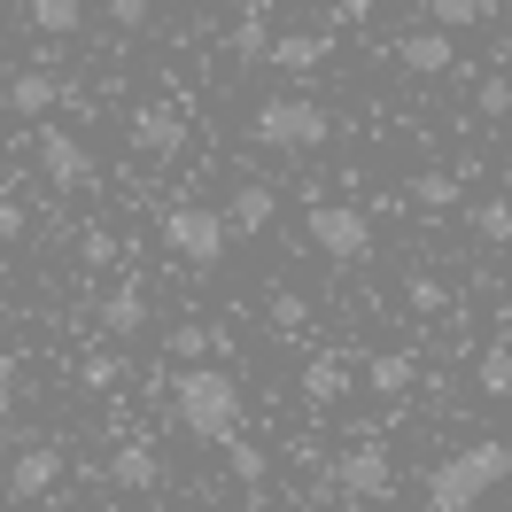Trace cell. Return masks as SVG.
I'll list each match as a JSON object with an SVG mask.
<instances>
[{
    "label": "cell",
    "instance_id": "6da1fadb",
    "mask_svg": "<svg viewBox=\"0 0 512 512\" xmlns=\"http://www.w3.org/2000/svg\"><path fill=\"white\" fill-rule=\"evenodd\" d=\"M171 412H179V427L194 443H233L241 435V381L225 365H187L171 381Z\"/></svg>",
    "mask_w": 512,
    "mask_h": 512
},
{
    "label": "cell",
    "instance_id": "7a4b0ae2",
    "mask_svg": "<svg viewBox=\"0 0 512 512\" xmlns=\"http://www.w3.org/2000/svg\"><path fill=\"white\" fill-rule=\"evenodd\" d=\"M512 474V443H466L443 466H427V512H474Z\"/></svg>",
    "mask_w": 512,
    "mask_h": 512
},
{
    "label": "cell",
    "instance_id": "3957f363",
    "mask_svg": "<svg viewBox=\"0 0 512 512\" xmlns=\"http://www.w3.org/2000/svg\"><path fill=\"white\" fill-rule=\"evenodd\" d=\"M256 140L264 148H280V156H311V148H326V132H334V117H326L311 94H272L256 101Z\"/></svg>",
    "mask_w": 512,
    "mask_h": 512
},
{
    "label": "cell",
    "instance_id": "277c9868",
    "mask_svg": "<svg viewBox=\"0 0 512 512\" xmlns=\"http://www.w3.org/2000/svg\"><path fill=\"white\" fill-rule=\"evenodd\" d=\"M326 481H334L342 497H357V505H381L388 489H396V458H388L381 435H365V443H350L334 466H326Z\"/></svg>",
    "mask_w": 512,
    "mask_h": 512
},
{
    "label": "cell",
    "instance_id": "5b68a950",
    "mask_svg": "<svg viewBox=\"0 0 512 512\" xmlns=\"http://www.w3.org/2000/svg\"><path fill=\"white\" fill-rule=\"evenodd\" d=\"M163 241H171V256H187V264H218L225 241H233V225H225V210L179 202V210H163Z\"/></svg>",
    "mask_w": 512,
    "mask_h": 512
},
{
    "label": "cell",
    "instance_id": "8992f818",
    "mask_svg": "<svg viewBox=\"0 0 512 512\" xmlns=\"http://www.w3.org/2000/svg\"><path fill=\"white\" fill-rule=\"evenodd\" d=\"M303 233H311L319 256H334V264H357V256L373 249V225H365V210H350V202H319V210L303 218Z\"/></svg>",
    "mask_w": 512,
    "mask_h": 512
},
{
    "label": "cell",
    "instance_id": "52a82bcc",
    "mask_svg": "<svg viewBox=\"0 0 512 512\" xmlns=\"http://www.w3.org/2000/svg\"><path fill=\"white\" fill-rule=\"evenodd\" d=\"M39 171L55 179V187H94V156H86V140L78 132H39Z\"/></svg>",
    "mask_w": 512,
    "mask_h": 512
},
{
    "label": "cell",
    "instance_id": "ba28073f",
    "mask_svg": "<svg viewBox=\"0 0 512 512\" xmlns=\"http://www.w3.org/2000/svg\"><path fill=\"white\" fill-rule=\"evenodd\" d=\"M55 481H63V450L55 443L16 450V466H8V489H16V497H55Z\"/></svg>",
    "mask_w": 512,
    "mask_h": 512
},
{
    "label": "cell",
    "instance_id": "9c48e42d",
    "mask_svg": "<svg viewBox=\"0 0 512 512\" xmlns=\"http://www.w3.org/2000/svg\"><path fill=\"white\" fill-rule=\"evenodd\" d=\"M109 481H117L125 497H148V489H163V458L148 443H117L109 450Z\"/></svg>",
    "mask_w": 512,
    "mask_h": 512
},
{
    "label": "cell",
    "instance_id": "30bf717a",
    "mask_svg": "<svg viewBox=\"0 0 512 512\" xmlns=\"http://www.w3.org/2000/svg\"><path fill=\"white\" fill-rule=\"evenodd\" d=\"M179 140H187V117H179V109H163V101L132 109V148H148V156H179Z\"/></svg>",
    "mask_w": 512,
    "mask_h": 512
},
{
    "label": "cell",
    "instance_id": "8fae6325",
    "mask_svg": "<svg viewBox=\"0 0 512 512\" xmlns=\"http://www.w3.org/2000/svg\"><path fill=\"white\" fill-rule=\"evenodd\" d=\"M388 55H396L404 70H419V78H435V70H450V55H458V47H450V32L419 24V32H404L396 47H388Z\"/></svg>",
    "mask_w": 512,
    "mask_h": 512
},
{
    "label": "cell",
    "instance_id": "7c38bea8",
    "mask_svg": "<svg viewBox=\"0 0 512 512\" xmlns=\"http://www.w3.org/2000/svg\"><path fill=\"white\" fill-rule=\"evenodd\" d=\"M272 210H280V202H272V187H264V179H241V187H233V202H225V225H233V233H264V225H272Z\"/></svg>",
    "mask_w": 512,
    "mask_h": 512
},
{
    "label": "cell",
    "instance_id": "4fadbf2b",
    "mask_svg": "<svg viewBox=\"0 0 512 512\" xmlns=\"http://www.w3.org/2000/svg\"><path fill=\"white\" fill-rule=\"evenodd\" d=\"M55 101H63V86H55L47 70H16V78H8V109H16V117H47Z\"/></svg>",
    "mask_w": 512,
    "mask_h": 512
},
{
    "label": "cell",
    "instance_id": "5bb4252c",
    "mask_svg": "<svg viewBox=\"0 0 512 512\" xmlns=\"http://www.w3.org/2000/svg\"><path fill=\"white\" fill-rule=\"evenodd\" d=\"M303 396H311V404H342V396H350V365H342V357H311V365H303Z\"/></svg>",
    "mask_w": 512,
    "mask_h": 512
},
{
    "label": "cell",
    "instance_id": "9a60e30c",
    "mask_svg": "<svg viewBox=\"0 0 512 512\" xmlns=\"http://www.w3.org/2000/svg\"><path fill=\"white\" fill-rule=\"evenodd\" d=\"M101 326H109L117 342H132V334L148 326V295H140V288H117L109 303H101Z\"/></svg>",
    "mask_w": 512,
    "mask_h": 512
},
{
    "label": "cell",
    "instance_id": "2e32d148",
    "mask_svg": "<svg viewBox=\"0 0 512 512\" xmlns=\"http://www.w3.org/2000/svg\"><path fill=\"white\" fill-rule=\"evenodd\" d=\"M419 381V365L404 350H388V357H373V365H365V388H373V396H404V388Z\"/></svg>",
    "mask_w": 512,
    "mask_h": 512
},
{
    "label": "cell",
    "instance_id": "e0dca14e",
    "mask_svg": "<svg viewBox=\"0 0 512 512\" xmlns=\"http://www.w3.org/2000/svg\"><path fill=\"white\" fill-rule=\"evenodd\" d=\"M466 225H474V233L489 241V249H512V202H505V194L474 202V210H466Z\"/></svg>",
    "mask_w": 512,
    "mask_h": 512
},
{
    "label": "cell",
    "instance_id": "ac0fdd59",
    "mask_svg": "<svg viewBox=\"0 0 512 512\" xmlns=\"http://www.w3.org/2000/svg\"><path fill=\"white\" fill-rule=\"evenodd\" d=\"M272 63H280V70H319L326 63V39L319 32H280V39H272Z\"/></svg>",
    "mask_w": 512,
    "mask_h": 512
},
{
    "label": "cell",
    "instance_id": "d6986e66",
    "mask_svg": "<svg viewBox=\"0 0 512 512\" xmlns=\"http://www.w3.org/2000/svg\"><path fill=\"white\" fill-rule=\"evenodd\" d=\"M32 24L47 39H70L78 24H86V0H32Z\"/></svg>",
    "mask_w": 512,
    "mask_h": 512
},
{
    "label": "cell",
    "instance_id": "ffe728a7",
    "mask_svg": "<svg viewBox=\"0 0 512 512\" xmlns=\"http://www.w3.org/2000/svg\"><path fill=\"white\" fill-rule=\"evenodd\" d=\"M481 16H489V0H427V24H435V32H466Z\"/></svg>",
    "mask_w": 512,
    "mask_h": 512
},
{
    "label": "cell",
    "instance_id": "44dd1931",
    "mask_svg": "<svg viewBox=\"0 0 512 512\" xmlns=\"http://www.w3.org/2000/svg\"><path fill=\"white\" fill-rule=\"evenodd\" d=\"M474 381H481V396H512V350H505V342H489V350H481Z\"/></svg>",
    "mask_w": 512,
    "mask_h": 512
},
{
    "label": "cell",
    "instance_id": "7402d4cb",
    "mask_svg": "<svg viewBox=\"0 0 512 512\" xmlns=\"http://www.w3.org/2000/svg\"><path fill=\"white\" fill-rule=\"evenodd\" d=\"M233 55H241V63H272V24H264V16H241V24H233Z\"/></svg>",
    "mask_w": 512,
    "mask_h": 512
},
{
    "label": "cell",
    "instance_id": "603a6c76",
    "mask_svg": "<svg viewBox=\"0 0 512 512\" xmlns=\"http://www.w3.org/2000/svg\"><path fill=\"white\" fill-rule=\"evenodd\" d=\"M412 202H419V210H458V179H450V171H419Z\"/></svg>",
    "mask_w": 512,
    "mask_h": 512
},
{
    "label": "cell",
    "instance_id": "cb8c5ba5",
    "mask_svg": "<svg viewBox=\"0 0 512 512\" xmlns=\"http://www.w3.org/2000/svg\"><path fill=\"white\" fill-rule=\"evenodd\" d=\"M225 466H233V481H249V489H256L264 474H272V458H264V443H241V435L225 443Z\"/></svg>",
    "mask_w": 512,
    "mask_h": 512
},
{
    "label": "cell",
    "instance_id": "d4e9b609",
    "mask_svg": "<svg viewBox=\"0 0 512 512\" xmlns=\"http://www.w3.org/2000/svg\"><path fill=\"white\" fill-rule=\"evenodd\" d=\"M225 334L218 326H171V357H218Z\"/></svg>",
    "mask_w": 512,
    "mask_h": 512
},
{
    "label": "cell",
    "instance_id": "484cf974",
    "mask_svg": "<svg viewBox=\"0 0 512 512\" xmlns=\"http://www.w3.org/2000/svg\"><path fill=\"white\" fill-rule=\"evenodd\" d=\"M78 256H86V264H117V233H109V225H86V233H78Z\"/></svg>",
    "mask_w": 512,
    "mask_h": 512
},
{
    "label": "cell",
    "instance_id": "4316f807",
    "mask_svg": "<svg viewBox=\"0 0 512 512\" xmlns=\"http://www.w3.org/2000/svg\"><path fill=\"white\" fill-rule=\"evenodd\" d=\"M474 109H481V117H512V78H481Z\"/></svg>",
    "mask_w": 512,
    "mask_h": 512
},
{
    "label": "cell",
    "instance_id": "83f0119b",
    "mask_svg": "<svg viewBox=\"0 0 512 512\" xmlns=\"http://www.w3.org/2000/svg\"><path fill=\"white\" fill-rule=\"evenodd\" d=\"M148 16H156V0H109V24H117V32H140Z\"/></svg>",
    "mask_w": 512,
    "mask_h": 512
},
{
    "label": "cell",
    "instance_id": "f1b7e54d",
    "mask_svg": "<svg viewBox=\"0 0 512 512\" xmlns=\"http://www.w3.org/2000/svg\"><path fill=\"white\" fill-rule=\"evenodd\" d=\"M404 295H412V311H443V303H450V288H443V280H427V272H419Z\"/></svg>",
    "mask_w": 512,
    "mask_h": 512
},
{
    "label": "cell",
    "instance_id": "f546056e",
    "mask_svg": "<svg viewBox=\"0 0 512 512\" xmlns=\"http://www.w3.org/2000/svg\"><path fill=\"white\" fill-rule=\"evenodd\" d=\"M264 303H272V326H280V334H295V326H303V303H295L288 288H280V295H264Z\"/></svg>",
    "mask_w": 512,
    "mask_h": 512
},
{
    "label": "cell",
    "instance_id": "4dcf8cb0",
    "mask_svg": "<svg viewBox=\"0 0 512 512\" xmlns=\"http://www.w3.org/2000/svg\"><path fill=\"white\" fill-rule=\"evenodd\" d=\"M24 225H32V218H24V202H0V241H24Z\"/></svg>",
    "mask_w": 512,
    "mask_h": 512
},
{
    "label": "cell",
    "instance_id": "1f68e13d",
    "mask_svg": "<svg viewBox=\"0 0 512 512\" xmlns=\"http://www.w3.org/2000/svg\"><path fill=\"white\" fill-rule=\"evenodd\" d=\"M117 381V357H86V388H109Z\"/></svg>",
    "mask_w": 512,
    "mask_h": 512
},
{
    "label": "cell",
    "instance_id": "d6a6232c",
    "mask_svg": "<svg viewBox=\"0 0 512 512\" xmlns=\"http://www.w3.org/2000/svg\"><path fill=\"white\" fill-rule=\"evenodd\" d=\"M8 404H16V365H0V419H8Z\"/></svg>",
    "mask_w": 512,
    "mask_h": 512
},
{
    "label": "cell",
    "instance_id": "836d02e7",
    "mask_svg": "<svg viewBox=\"0 0 512 512\" xmlns=\"http://www.w3.org/2000/svg\"><path fill=\"white\" fill-rule=\"evenodd\" d=\"M334 8H342V16H373L381 0H334Z\"/></svg>",
    "mask_w": 512,
    "mask_h": 512
},
{
    "label": "cell",
    "instance_id": "e575fe53",
    "mask_svg": "<svg viewBox=\"0 0 512 512\" xmlns=\"http://www.w3.org/2000/svg\"><path fill=\"white\" fill-rule=\"evenodd\" d=\"M505 179H512V148H505Z\"/></svg>",
    "mask_w": 512,
    "mask_h": 512
},
{
    "label": "cell",
    "instance_id": "d590c367",
    "mask_svg": "<svg viewBox=\"0 0 512 512\" xmlns=\"http://www.w3.org/2000/svg\"><path fill=\"white\" fill-rule=\"evenodd\" d=\"M0 101H8V86H0Z\"/></svg>",
    "mask_w": 512,
    "mask_h": 512
},
{
    "label": "cell",
    "instance_id": "8d00e7d4",
    "mask_svg": "<svg viewBox=\"0 0 512 512\" xmlns=\"http://www.w3.org/2000/svg\"><path fill=\"white\" fill-rule=\"evenodd\" d=\"M505 16H512V0H505Z\"/></svg>",
    "mask_w": 512,
    "mask_h": 512
}]
</instances>
